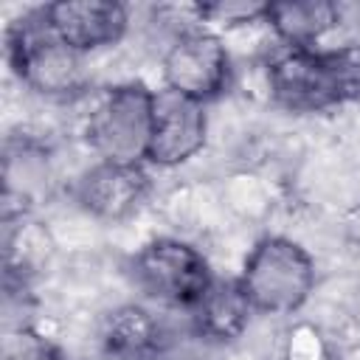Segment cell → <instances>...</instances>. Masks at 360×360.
I'll return each instance as SVG.
<instances>
[{
    "label": "cell",
    "mask_w": 360,
    "mask_h": 360,
    "mask_svg": "<svg viewBox=\"0 0 360 360\" xmlns=\"http://www.w3.org/2000/svg\"><path fill=\"white\" fill-rule=\"evenodd\" d=\"M273 98L292 112H323L360 96V45L340 51L281 48L267 62Z\"/></svg>",
    "instance_id": "obj_1"
},
{
    "label": "cell",
    "mask_w": 360,
    "mask_h": 360,
    "mask_svg": "<svg viewBox=\"0 0 360 360\" xmlns=\"http://www.w3.org/2000/svg\"><path fill=\"white\" fill-rule=\"evenodd\" d=\"M239 284L253 312L284 315L309 298L315 284V264L298 242L284 236H264L248 253Z\"/></svg>",
    "instance_id": "obj_2"
},
{
    "label": "cell",
    "mask_w": 360,
    "mask_h": 360,
    "mask_svg": "<svg viewBox=\"0 0 360 360\" xmlns=\"http://www.w3.org/2000/svg\"><path fill=\"white\" fill-rule=\"evenodd\" d=\"M155 90L127 82L104 93L87 121V141L98 160L143 166L152 143Z\"/></svg>",
    "instance_id": "obj_3"
},
{
    "label": "cell",
    "mask_w": 360,
    "mask_h": 360,
    "mask_svg": "<svg viewBox=\"0 0 360 360\" xmlns=\"http://www.w3.org/2000/svg\"><path fill=\"white\" fill-rule=\"evenodd\" d=\"M129 273L141 292L160 304L183 309H191L214 281L205 256L188 242L172 236L146 242L132 256Z\"/></svg>",
    "instance_id": "obj_4"
},
{
    "label": "cell",
    "mask_w": 360,
    "mask_h": 360,
    "mask_svg": "<svg viewBox=\"0 0 360 360\" xmlns=\"http://www.w3.org/2000/svg\"><path fill=\"white\" fill-rule=\"evenodd\" d=\"M8 62L17 79L42 96H68L82 87V53L45 25L42 11L28 14L8 31Z\"/></svg>",
    "instance_id": "obj_5"
},
{
    "label": "cell",
    "mask_w": 360,
    "mask_h": 360,
    "mask_svg": "<svg viewBox=\"0 0 360 360\" xmlns=\"http://www.w3.org/2000/svg\"><path fill=\"white\" fill-rule=\"evenodd\" d=\"M231 73V59L222 39L205 28H188L172 39L163 56L166 87L194 101L217 98Z\"/></svg>",
    "instance_id": "obj_6"
},
{
    "label": "cell",
    "mask_w": 360,
    "mask_h": 360,
    "mask_svg": "<svg viewBox=\"0 0 360 360\" xmlns=\"http://www.w3.org/2000/svg\"><path fill=\"white\" fill-rule=\"evenodd\" d=\"M205 132V104L163 87L155 93L152 143L146 160L155 166H180L202 149Z\"/></svg>",
    "instance_id": "obj_7"
},
{
    "label": "cell",
    "mask_w": 360,
    "mask_h": 360,
    "mask_svg": "<svg viewBox=\"0 0 360 360\" xmlns=\"http://www.w3.org/2000/svg\"><path fill=\"white\" fill-rule=\"evenodd\" d=\"M39 11L45 25L76 53L118 42L129 22L127 8L112 0H59Z\"/></svg>",
    "instance_id": "obj_8"
},
{
    "label": "cell",
    "mask_w": 360,
    "mask_h": 360,
    "mask_svg": "<svg viewBox=\"0 0 360 360\" xmlns=\"http://www.w3.org/2000/svg\"><path fill=\"white\" fill-rule=\"evenodd\" d=\"M149 194V174L135 163L98 160L76 183V202L98 219H124Z\"/></svg>",
    "instance_id": "obj_9"
},
{
    "label": "cell",
    "mask_w": 360,
    "mask_h": 360,
    "mask_svg": "<svg viewBox=\"0 0 360 360\" xmlns=\"http://www.w3.org/2000/svg\"><path fill=\"white\" fill-rule=\"evenodd\" d=\"M264 22L287 48H318V42L340 22V8L326 0L267 3Z\"/></svg>",
    "instance_id": "obj_10"
},
{
    "label": "cell",
    "mask_w": 360,
    "mask_h": 360,
    "mask_svg": "<svg viewBox=\"0 0 360 360\" xmlns=\"http://www.w3.org/2000/svg\"><path fill=\"white\" fill-rule=\"evenodd\" d=\"M188 312H191L200 335L214 338V340H231L245 329L253 307L248 304L239 278L236 281L214 278L208 284V290L202 292V298Z\"/></svg>",
    "instance_id": "obj_11"
},
{
    "label": "cell",
    "mask_w": 360,
    "mask_h": 360,
    "mask_svg": "<svg viewBox=\"0 0 360 360\" xmlns=\"http://www.w3.org/2000/svg\"><path fill=\"white\" fill-rule=\"evenodd\" d=\"M101 343L115 360H149L160 349V326L146 309L121 307L107 318Z\"/></svg>",
    "instance_id": "obj_12"
},
{
    "label": "cell",
    "mask_w": 360,
    "mask_h": 360,
    "mask_svg": "<svg viewBox=\"0 0 360 360\" xmlns=\"http://www.w3.org/2000/svg\"><path fill=\"white\" fill-rule=\"evenodd\" d=\"M0 360H59L56 346L31 326H14L3 335Z\"/></svg>",
    "instance_id": "obj_13"
},
{
    "label": "cell",
    "mask_w": 360,
    "mask_h": 360,
    "mask_svg": "<svg viewBox=\"0 0 360 360\" xmlns=\"http://www.w3.org/2000/svg\"><path fill=\"white\" fill-rule=\"evenodd\" d=\"M264 6L267 3H217V6H202L200 14L211 17L214 22H248V20H264Z\"/></svg>",
    "instance_id": "obj_14"
}]
</instances>
